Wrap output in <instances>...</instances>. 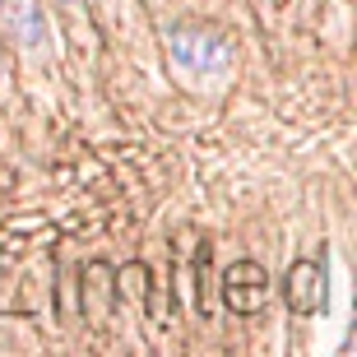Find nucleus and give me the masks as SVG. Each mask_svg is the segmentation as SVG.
Instances as JSON below:
<instances>
[{"label":"nucleus","instance_id":"nucleus-4","mask_svg":"<svg viewBox=\"0 0 357 357\" xmlns=\"http://www.w3.org/2000/svg\"><path fill=\"white\" fill-rule=\"evenodd\" d=\"M0 28H5L19 47H38V42H42V10H38V0H0Z\"/></svg>","mask_w":357,"mask_h":357},{"label":"nucleus","instance_id":"nucleus-1","mask_svg":"<svg viewBox=\"0 0 357 357\" xmlns=\"http://www.w3.org/2000/svg\"><path fill=\"white\" fill-rule=\"evenodd\" d=\"M167 52H172V61L181 70H190V75H218V70H227V61H232V42H227V33H218V28L172 24L167 28Z\"/></svg>","mask_w":357,"mask_h":357},{"label":"nucleus","instance_id":"nucleus-3","mask_svg":"<svg viewBox=\"0 0 357 357\" xmlns=\"http://www.w3.org/2000/svg\"><path fill=\"white\" fill-rule=\"evenodd\" d=\"M283 292H288V306L297 316H320V311H325V269H320L316 260H297V265L288 269Z\"/></svg>","mask_w":357,"mask_h":357},{"label":"nucleus","instance_id":"nucleus-5","mask_svg":"<svg viewBox=\"0 0 357 357\" xmlns=\"http://www.w3.org/2000/svg\"><path fill=\"white\" fill-rule=\"evenodd\" d=\"M0 75H5V52H0Z\"/></svg>","mask_w":357,"mask_h":357},{"label":"nucleus","instance_id":"nucleus-2","mask_svg":"<svg viewBox=\"0 0 357 357\" xmlns=\"http://www.w3.org/2000/svg\"><path fill=\"white\" fill-rule=\"evenodd\" d=\"M269 302V278L255 260H237V265L223 274V306L232 316H255L260 306Z\"/></svg>","mask_w":357,"mask_h":357}]
</instances>
